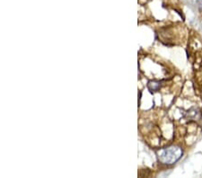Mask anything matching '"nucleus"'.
<instances>
[{"label":"nucleus","mask_w":202,"mask_h":178,"mask_svg":"<svg viewBox=\"0 0 202 178\" xmlns=\"http://www.w3.org/2000/svg\"><path fill=\"white\" fill-rule=\"evenodd\" d=\"M195 5L197 6V7L202 12V0H193Z\"/></svg>","instance_id":"4"},{"label":"nucleus","mask_w":202,"mask_h":178,"mask_svg":"<svg viewBox=\"0 0 202 178\" xmlns=\"http://www.w3.org/2000/svg\"><path fill=\"white\" fill-rule=\"evenodd\" d=\"M148 88L150 89L151 91L153 92H155V91H158L159 88L161 87V82L159 81H150L148 83Z\"/></svg>","instance_id":"3"},{"label":"nucleus","mask_w":202,"mask_h":178,"mask_svg":"<svg viewBox=\"0 0 202 178\" xmlns=\"http://www.w3.org/2000/svg\"><path fill=\"white\" fill-rule=\"evenodd\" d=\"M182 156V150L179 147L172 146L163 148L157 152L158 160L164 165H173L176 163Z\"/></svg>","instance_id":"1"},{"label":"nucleus","mask_w":202,"mask_h":178,"mask_svg":"<svg viewBox=\"0 0 202 178\" xmlns=\"http://www.w3.org/2000/svg\"><path fill=\"white\" fill-rule=\"evenodd\" d=\"M201 116L200 114V111L198 108H191L190 110H189L187 112V117L190 119H193V120H198Z\"/></svg>","instance_id":"2"}]
</instances>
